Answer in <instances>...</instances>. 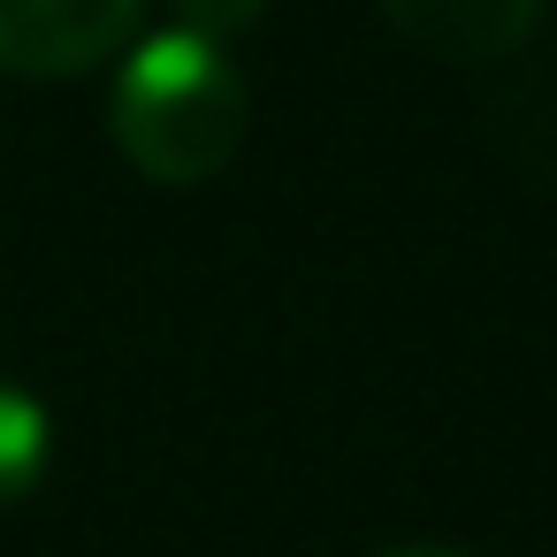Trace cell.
I'll list each match as a JSON object with an SVG mask.
<instances>
[{
    "label": "cell",
    "instance_id": "cell-1",
    "mask_svg": "<svg viewBox=\"0 0 557 557\" xmlns=\"http://www.w3.org/2000/svg\"><path fill=\"white\" fill-rule=\"evenodd\" d=\"M108 131L146 184H214L252 131V85L222 39L169 24L123 54Z\"/></svg>",
    "mask_w": 557,
    "mask_h": 557
},
{
    "label": "cell",
    "instance_id": "cell-2",
    "mask_svg": "<svg viewBox=\"0 0 557 557\" xmlns=\"http://www.w3.org/2000/svg\"><path fill=\"white\" fill-rule=\"evenodd\" d=\"M146 24V0H0V70L54 85L115 62Z\"/></svg>",
    "mask_w": 557,
    "mask_h": 557
},
{
    "label": "cell",
    "instance_id": "cell-3",
    "mask_svg": "<svg viewBox=\"0 0 557 557\" xmlns=\"http://www.w3.org/2000/svg\"><path fill=\"white\" fill-rule=\"evenodd\" d=\"M382 24L435 62H504L534 39L542 0H374Z\"/></svg>",
    "mask_w": 557,
    "mask_h": 557
},
{
    "label": "cell",
    "instance_id": "cell-4",
    "mask_svg": "<svg viewBox=\"0 0 557 557\" xmlns=\"http://www.w3.org/2000/svg\"><path fill=\"white\" fill-rule=\"evenodd\" d=\"M47 466H54V420H47V405L24 382L0 374V511H16L47 481Z\"/></svg>",
    "mask_w": 557,
    "mask_h": 557
},
{
    "label": "cell",
    "instance_id": "cell-5",
    "mask_svg": "<svg viewBox=\"0 0 557 557\" xmlns=\"http://www.w3.org/2000/svg\"><path fill=\"white\" fill-rule=\"evenodd\" d=\"M268 9V0H176V16H184V32H199V39H237L252 16Z\"/></svg>",
    "mask_w": 557,
    "mask_h": 557
},
{
    "label": "cell",
    "instance_id": "cell-6",
    "mask_svg": "<svg viewBox=\"0 0 557 557\" xmlns=\"http://www.w3.org/2000/svg\"><path fill=\"white\" fill-rule=\"evenodd\" d=\"M382 557H473V549H458V542H397Z\"/></svg>",
    "mask_w": 557,
    "mask_h": 557
}]
</instances>
